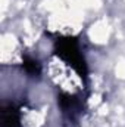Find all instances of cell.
Listing matches in <instances>:
<instances>
[{"mask_svg":"<svg viewBox=\"0 0 125 127\" xmlns=\"http://www.w3.org/2000/svg\"><path fill=\"white\" fill-rule=\"evenodd\" d=\"M55 55L59 56L63 62H66V65L72 66L74 71H77V74L85 80L87 77V64L85 59L81 53L78 40L75 37H59L55 41Z\"/></svg>","mask_w":125,"mask_h":127,"instance_id":"6da1fadb","label":"cell"},{"mask_svg":"<svg viewBox=\"0 0 125 127\" xmlns=\"http://www.w3.org/2000/svg\"><path fill=\"white\" fill-rule=\"evenodd\" d=\"M59 106L62 109L65 115H68L69 118H74L77 114H80L81 111V102L75 95H69V93H61L59 95Z\"/></svg>","mask_w":125,"mask_h":127,"instance_id":"7a4b0ae2","label":"cell"},{"mask_svg":"<svg viewBox=\"0 0 125 127\" xmlns=\"http://www.w3.org/2000/svg\"><path fill=\"white\" fill-rule=\"evenodd\" d=\"M0 120H1V127H21V114L13 103L1 106Z\"/></svg>","mask_w":125,"mask_h":127,"instance_id":"3957f363","label":"cell"},{"mask_svg":"<svg viewBox=\"0 0 125 127\" xmlns=\"http://www.w3.org/2000/svg\"><path fill=\"white\" fill-rule=\"evenodd\" d=\"M24 69L32 77H38L41 72V65L31 56H24Z\"/></svg>","mask_w":125,"mask_h":127,"instance_id":"277c9868","label":"cell"}]
</instances>
